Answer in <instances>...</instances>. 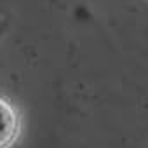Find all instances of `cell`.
<instances>
[{
	"label": "cell",
	"mask_w": 148,
	"mask_h": 148,
	"mask_svg": "<svg viewBox=\"0 0 148 148\" xmlns=\"http://www.w3.org/2000/svg\"><path fill=\"white\" fill-rule=\"evenodd\" d=\"M21 131L18 108L4 96H0V148H11Z\"/></svg>",
	"instance_id": "1"
}]
</instances>
